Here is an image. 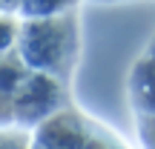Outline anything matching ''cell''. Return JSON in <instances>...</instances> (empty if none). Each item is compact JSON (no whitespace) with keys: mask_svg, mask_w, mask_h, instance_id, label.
<instances>
[{"mask_svg":"<svg viewBox=\"0 0 155 149\" xmlns=\"http://www.w3.org/2000/svg\"><path fill=\"white\" fill-rule=\"evenodd\" d=\"M61 80L55 75L35 72L26 75L12 98V121L17 123H40L61 109Z\"/></svg>","mask_w":155,"mask_h":149,"instance_id":"7a4b0ae2","label":"cell"},{"mask_svg":"<svg viewBox=\"0 0 155 149\" xmlns=\"http://www.w3.org/2000/svg\"><path fill=\"white\" fill-rule=\"evenodd\" d=\"M132 100L147 118H155V55L144 57L132 75Z\"/></svg>","mask_w":155,"mask_h":149,"instance_id":"277c9868","label":"cell"},{"mask_svg":"<svg viewBox=\"0 0 155 149\" xmlns=\"http://www.w3.org/2000/svg\"><path fill=\"white\" fill-rule=\"evenodd\" d=\"M20 43V63L32 66L35 72H46V75H61L63 69L72 63L75 55V17L63 15V17H38L29 20L17 34Z\"/></svg>","mask_w":155,"mask_h":149,"instance_id":"6da1fadb","label":"cell"},{"mask_svg":"<svg viewBox=\"0 0 155 149\" xmlns=\"http://www.w3.org/2000/svg\"><path fill=\"white\" fill-rule=\"evenodd\" d=\"M144 138H147V146H150V149H155V118H147Z\"/></svg>","mask_w":155,"mask_h":149,"instance_id":"8992f818","label":"cell"},{"mask_svg":"<svg viewBox=\"0 0 155 149\" xmlns=\"http://www.w3.org/2000/svg\"><path fill=\"white\" fill-rule=\"evenodd\" d=\"M89 132L81 118L72 112H55L38 123V146L40 149H86Z\"/></svg>","mask_w":155,"mask_h":149,"instance_id":"3957f363","label":"cell"},{"mask_svg":"<svg viewBox=\"0 0 155 149\" xmlns=\"http://www.w3.org/2000/svg\"><path fill=\"white\" fill-rule=\"evenodd\" d=\"M72 3L75 0H20V3H17V11L26 15V17H32V20H38V17L61 15V11H66Z\"/></svg>","mask_w":155,"mask_h":149,"instance_id":"5b68a950","label":"cell"},{"mask_svg":"<svg viewBox=\"0 0 155 149\" xmlns=\"http://www.w3.org/2000/svg\"><path fill=\"white\" fill-rule=\"evenodd\" d=\"M20 0H0V11H17Z\"/></svg>","mask_w":155,"mask_h":149,"instance_id":"52a82bcc","label":"cell"}]
</instances>
